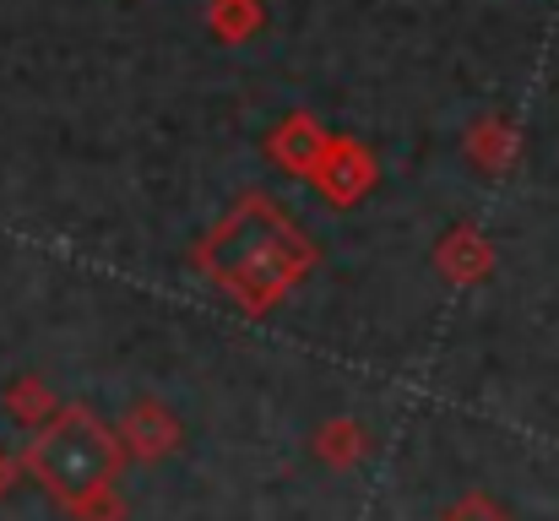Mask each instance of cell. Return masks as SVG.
Masks as SVG:
<instances>
[{
	"label": "cell",
	"instance_id": "4",
	"mask_svg": "<svg viewBox=\"0 0 559 521\" xmlns=\"http://www.w3.org/2000/svg\"><path fill=\"white\" fill-rule=\"evenodd\" d=\"M310 185H316L332 206H354V201H365L374 190V158L359 142L332 137L326 153H321V164H316V174H310Z\"/></svg>",
	"mask_w": 559,
	"mask_h": 521
},
{
	"label": "cell",
	"instance_id": "6",
	"mask_svg": "<svg viewBox=\"0 0 559 521\" xmlns=\"http://www.w3.org/2000/svg\"><path fill=\"white\" fill-rule=\"evenodd\" d=\"M326 131L310 120V115H288L272 137H266V153H272V164L277 169H288V174H316V164H321V153H326Z\"/></svg>",
	"mask_w": 559,
	"mask_h": 521
},
{
	"label": "cell",
	"instance_id": "2",
	"mask_svg": "<svg viewBox=\"0 0 559 521\" xmlns=\"http://www.w3.org/2000/svg\"><path fill=\"white\" fill-rule=\"evenodd\" d=\"M16 467H27L38 478V489L49 500H60L76 521H126V500L115 489L120 467H126V451H120L115 429L98 424L87 407L60 402L33 429Z\"/></svg>",
	"mask_w": 559,
	"mask_h": 521
},
{
	"label": "cell",
	"instance_id": "5",
	"mask_svg": "<svg viewBox=\"0 0 559 521\" xmlns=\"http://www.w3.org/2000/svg\"><path fill=\"white\" fill-rule=\"evenodd\" d=\"M435 267H440V277H445V283L473 288V283H484V277H489L495 250H489V239H484L473 223H456V228H445V239L435 245Z\"/></svg>",
	"mask_w": 559,
	"mask_h": 521
},
{
	"label": "cell",
	"instance_id": "8",
	"mask_svg": "<svg viewBox=\"0 0 559 521\" xmlns=\"http://www.w3.org/2000/svg\"><path fill=\"white\" fill-rule=\"evenodd\" d=\"M467 153H473L478 169L506 174L511 164H516V131H511L506 120H478L473 137H467Z\"/></svg>",
	"mask_w": 559,
	"mask_h": 521
},
{
	"label": "cell",
	"instance_id": "9",
	"mask_svg": "<svg viewBox=\"0 0 559 521\" xmlns=\"http://www.w3.org/2000/svg\"><path fill=\"white\" fill-rule=\"evenodd\" d=\"M55 407H60V396H55L38 375H16V380L5 386V413H11L16 424H27V429H38Z\"/></svg>",
	"mask_w": 559,
	"mask_h": 521
},
{
	"label": "cell",
	"instance_id": "11",
	"mask_svg": "<svg viewBox=\"0 0 559 521\" xmlns=\"http://www.w3.org/2000/svg\"><path fill=\"white\" fill-rule=\"evenodd\" d=\"M11 484H16V457H5V451H0V500L11 495Z\"/></svg>",
	"mask_w": 559,
	"mask_h": 521
},
{
	"label": "cell",
	"instance_id": "1",
	"mask_svg": "<svg viewBox=\"0 0 559 521\" xmlns=\"http://www.w3.org/2000/svg\"><path fill=\"white\" fill-rule=\"evenodd\" d=\"M195 267L250 316H266L316 272V245L272 196L255 190L195 245Z\"/></svg>",
	"mask_w": 559,
	"mask_h": 521
},
{
	"label": "cell",
	"instance_id": "3",
	"mask_svg": "<svg viewBox=\"0 0 559 521\" xmlns=\"http://www.w3.org/2000/svg\"><path fill=\"white\" fill-rule=\"evenodd\" d=\"M115 440H120L126 457H136V462H158V457H175V451H180L186 429H180V418H175L158 396H136V402L126 407Z\"/></svg>",
	"mask_w": 559,
	"mask_h": 521
},
{
	"label": "cell",
	"instance_id": "7",
	"mask_svg": "<svg viewBox=\"0 0 559 521\" xmlns=\"http://www.w3.org/2000/svg\"><path fill=\"white\" fill-rule=\"evenodd\" d=\"M316 457L326 467H359L370 457V429L359 418H332L316 429Z\"/></svg>",
	"mask_w": 559,
	"mask_h": 521
},
{
	"label": "cell",
	"instance_id": "10",
	"mask_svg": "<svg viewBox=\"0 0 559 521\" xmlns=\"http://www.w3.org/2000/svg\"><path fill=\"white\" fill-rule=\"evenodd\" d=\"M440 521H511V517H506V511H500L489 495H478V489H473V495L451 500V506L440 511Z\"/></svg>",
	"mask_w": 559,
	"mask_h": 521
}]
</instances>
